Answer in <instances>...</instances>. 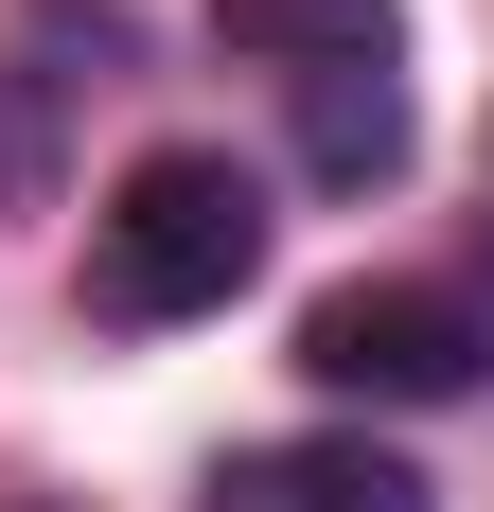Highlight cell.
<instances>
[{"label":"cell","mask_w":494,"mask_h":512,"mask_svg":"<svg viewBox=\"0 0 494 512\" xmlns=\"http://www.w3.org/2000/svg\"><path fill=\"white\" fill-rule=\"evenodd\" d=\"M265 283V177L230 142H159L106 177L89 212V318L106 336H177V318H230Z\"/></svg>","instance_id":"1"},{"label":"cell","mask_w":494,"mask_h":512,"mask_svg":"<svg viewBox=\"0 0 494 512\" xmlns=\"http://www.w3.org/2000/svg\"><path fill=\"white\" fill-rule=\"evenodd\" d=\"M300 371L336 389V407H459L494 371V318L459 283H336V301L300 318Z\"/></svg>","instance_id":"2"},{"label":"cell","mask_w":494,"mask_h":512,"mask_svg":"<svg viewBox=\"0 0 494 512\" xmlns=\"http://www.w3.org/2000/svg\"><path fill=\"white\" fill-rule=\"evenodd\" d=\"M212 512H442L424 495V460H389V442H247L230 477H212Z\"/></svg>","instance_id":"3"},{"label":"cell","mask_w":494,"mask_h":512,"mask_svg":"<svg viewBox=\"0 0 494 512\" xmlns=\"http://www.w3.org/2000/svg\"><path fill=\"white\" fill-rule=\"evenodd\" d=\"M406 142H424V124H406V71H389V53L300 71V177H318V195H389Z\"/></svg>","instance_id":"4"},{"label":"cell","mask_w":494,"mask_h":512,"mask_svg":"<svg viewBox=\"0 0 494 512\" xmlns=\"http://www.w3.org/2000/svg\"><path fill=\"white\" fill-rule=\"evenodd\" d=\"M212 36H230V53H265V71L300 89V71H353V53H406V18H389V0H212Z\"/></svg>","instance_id":"5"},{"label":"cell","mask_w":494,"mask_h":512,"mask_svg":"<svg viewBox=\"0 0 494 512\" xmlns=\"http://www.w3.org/2000/svg\"><path fill=\"white\" fill-rule=\"evenodd\" d=\"M18 212H53V89L0 71V230H18Z\"/></svg>","instance_id":"6"},{"label":"cell","mask_w":494,"mask_h":512,"mask_svg":"<svg viewBox=\"0 0 494 512\" xmlns=\"http://www.w3.org/2000/svg\"><path fill=\"white\" fill-rule=\"evenodd\" d=\"M18 512H53V495H18Z\"/></svg>","instance_id":"7"}]
</instances>
